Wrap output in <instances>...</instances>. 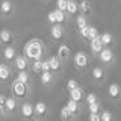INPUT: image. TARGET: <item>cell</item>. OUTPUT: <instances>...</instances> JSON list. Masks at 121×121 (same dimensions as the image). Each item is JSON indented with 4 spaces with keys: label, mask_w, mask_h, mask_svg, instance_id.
I'll return each mask as SVG.
<instances>
[{
    "label": "cell",
    "mask_w": 121,
    "mask_h": 121,
    "mask_svg": "<svg viewBox=\"0 0 121 121\" xmlns=\"http://www.w3.org/2000/svg\"><path fill=\"white\" fill-rule=\"evenodd\" d=\"M23 55L27 57L30 61L33 60H41L46 56V45L42 39L39 38H31L25 44L23 48Z\"/></svg>",
    "instance_id": "obj_1"
},
{
    "label": "cell",
    "mask_w": 121,
    "mask_h": 121,
    "mask_svg": "<svg viewBox=\"0 0 121 121\" xmlns=\"http://www.w3.org/2000/svg\"><path fill=\"white\" fill-rule=\"evenodd\" d=\"M73 65L76 68V71L80 72V73L87 72L90 69V67H91V57H90V55L87 52H84V50L76 52L75 56H73Z\"/></svg>",
    "instance_id": "obj_2"
},
{
    "label": "cell",
    "mask_w": 121,
    "mask_h": 121,
    "mask_svg": "<svg viewBox=\"0 0 121 121\" xmlns=\"http://www.w3.org/2000/svg\"><path fill=\"white\" fill-rule=\"evenodd\" d=\"M11 93L18 99H26L30 95V86L19 82L18 79H14L11 82Z\"/></svg>",
    "instance_id": "obj_3"
},
{
    "label": "cell",
    "mask_w": 121,
    "mask_h": 121,
    "mask_svg": "<svg viewBox=\"0 0 121 121\" xmlns=\"http://www.w3.org/2000/svg\"><path fill=\"white\" fill-rule=\"evenodd\" d=\"M98 59L99 61L102 63V65L104 67H112L113 64L116 63V56L113 53V49L109 48V46H105L104 49L101 50V53L98 55Z\"/></svg>",
    "instance_id": "obj_4"
},
{
    "label": "cell",
    "mask_w": 121,
    "mask_h": 121,
    "mask_svg": "<svg viewBox=\"0 0 121 121\" xmlns=\"http://www.w3.org/2000/svg\"><path fill=\"white\" fill-rule=\"evenodd\" d=\"M12 75H14V71H12L10 63H0V84H8L10 82H12Z\"/></svg>",
    "instance_id": "obj_5"
},
{
    "label": "cell",
    "mask_w": 121,
    "mask_h": 121,
    "mask_svg": "<svg viewBox=\"0 0 121 121\" xmlns=\"http://www.w3.org/2000/svg\"><path fill=\"white\" fill-rule=\"evenodd\" d=\"M19 99L14 95H8V98L6 101L4 109H6V116H14L19 112Z\"/></svg>",
    "instance_id": "obj_6"
},
{
    "label": "cell",
    "mask_w": 121,
    "mask_h": 121,
    "mask_svg": "<svg viewBox=\"0 0 121 121\" xmlns=\"http://www.w3.org/2000/svg\"><path fill=\"white\" fill-rule=\"evenodd\" d=\"M50 38L53 42H61L65 38V29L60 23H55L50 27Z\"/></svg>",
    "instance_id": "obj_7"
},
{
    "label": "cell",
    "mask_w": 121,
    "mask_h": 121,
    "mask_svg": "<svg viewBox=\"0 0 121 121\" xmlns=\"http://www.w3.org/2000/svg\"><path fill=\"white\" fill-rule=\"evenodd\" d=\"M0 15L3 18H12L15 15V6L11 0H3L0 4Z\"/></svg>",
    "instance_id": "obj_8"
},
{
    "label": "cell",
    "mask_w": 121,
    "mask_h": 121,
    "mask_svg": "<svg viewBox=\"0 0 121 121\" xmlns=\"http://www.w3.org/2000/svg\"><path fill=\"white\" fill-rule=\"evenodd\" d=\"M30 64H31V61L29 60L25 55H18L17 59L12 63L14 68H15L18 72L19 71H29V69H30Z\"/></svg>",
    "instance_id": "obj_9"
},
{
    "label": "cell",
    "mask_w": 121,
    "mask_h": 121,
    "mask_svg": "<svg viewBox=\"0 0 121 121\" xmlns=\"http://www.w3.org/2000/svg\"><path fill=\"white\" fill-rule=\"evenodd\" d=\"M21 117L25 120H35V113H34V105L30 102H23L19 108Z\"/></svg>",
    "instance_id": "obj_10"
},
{
    "label": "cell",
    "mask_w": 121,
    "mask_h": 121,
    "mask_svg": "<svg viewBox=\"0 0 121 121\" xmlns=\"http://www.w3.org/2000/svg\"><path fill=\"white\" fill-rule=\"evenodd\" d=\"M91 78L97 84H102L106 80V69L101 65H95L91 68Z\"/></svg>",
    "instance_id": "obj_11"
},
{
    "label": "cell",
    "mask_w": 121,
    "mask_h": 121,
    "mask_svg": "<svg viewBox=\"0 0 121 121\" xmlns=\"http://www.w3.org/2000/svg\"><path fill=\"white\" fill-rule=\"evenodd\" d=\"M15 42V34L8 29H3L0 30V46H8V45H14Z\"/></svg>",
    "instance_id": "obj_12"
},
{
    "label": "cell",
    "mask_w": 121,
    "mask_h": 121,
    "mask_svg": "<svg viewBox=\"0 0 121 121\" xmlns=\"http://www.w3.org/2000/svg\"><path fill=\"white\" fill-rule=\"evenodd\" d=\"M34 113H35V120H45L49 114V108L45 102H37L34 105Z\"/></svg>",
    "instance_id": "obj_13"
},
{
    "label": "cell",
    "mask_w": 121,
    "mask_h": 121,
    "mask_svg": "<svg viewBox=\"0 0 121 121\" xmlns=\"http://www.w3.org/2000/svg\"><path fill=\"white\" fill-rule=\"evenodd\" d=\"M106 95L112 101H121V86L118 83H110L108 86Z\"/></svg>",
    "instance_id": "obj_14"
},
{
    "label": "cell",
    "mask_w": 121,
    "mask_h": 121,
    "mask_svg": "<svg viewBox=\"0 0 121 121\" xmlns=\"http://www.w3.org/2000/svg\"><path fill=\"white\" fill-rule=\"evenodd\" d=\"M17 56H18V52H17V49H15V46H14V45L3 46V57H4V61L12 64L14 60L17 59Z\"/></svg>",
    "instance_id": "obj_15"
},
{
    "label": "cell",
    "mask_w": 121,
    "mask_h": 121,
    "mask_svg": "<svg viewBox=\"0 0 121 121\" xmlns=\"http://www.w3.org/2000/svg\"><path fill=\"white\" fill-rule=\"evenodd\" d=\"M88 44H90V52H91V55L93 56H97L101 53V50L105 48V45L102 44V41H101V37H95V38H93V39H90L88 41Z\"/></svg>",
    "instance_id": "obj_16"
},
{
    "label": "cell",
    "mask_w": 121,
    "mask_h": 121,
    "mask_svg": "<svg viewBox=\"0 0 121 121\" xmlns=\"http://www.w3.org/2000/svg\"><path fill=\"white\" fill-rule=\"evenodd\" d=\"M55 78H56V75L52 71H42L39 73V82L45 87H50L55 83Z\"/></svg>",
    "instance_id": "obj_17"
},
{
    "label": "cell",
    "mask_w": 121,
    "mask_h": 121,
    "mask_svg": "<svg viewBox=\"0 0 121 121\" xmlns=\"http://www.w3.org/2000/svg\"><path fill=\"white\" fill-rule=\"evenodd\" d=\"M67 108L69 109V113H71L72 118H78L80 113H82V106H80V102H76L73 99H69L67 102Z\"/></svg>",
    "instance_id": "obj_18"
},
{
    "label": "cell",
    "mask_w": 121,
    "mask_h": 121,
    "mask_svg": "<svg viewBox=\"0 0 121 121\" xmlns=\"http://www.w3.org/2000/svg\"><path fill=\"white\" fill-rule=\"evenodd\" d=\"M49 63H50V71L53 72L55 75L60 73L61 69H63V61L60 60V57L56 55V56H50L49 57Z\"/></svg>",
    "instance_id": "obj_19"
},
{
    "label": "cell",
    "mask_w": 121,
    "mask_h": 121,
    "mask_svg": "<svg viewBox=\"0 0 121 121\" xmlns=\"http://www.w3.org/2000/svg\"><path fill=\"white\" fill-rule=\"evenodd\" d=\"M69 93V98L73 99V101H76V102H84V97H86V94H84V90H83L80 86H78V87L72 88L71 91H68Z\"/></svg>",
    "instance_id": "obj_20"
},
{
    "label": "cell",
    "mask_w": 121,
    "mask_h": 121,
    "mask_svg": "<svg viewBox=\"0 0 121 121\" xmlns=\"http://www.w3.org/2000/svg\"><path fill=\"white\" fill-rule=\"evenodd\" d=\"M79 10H80V14L90 18L91 14H93V4H91V1L90 0H80L79 1Z\"/></svg>",
    "instance_id": "obj_21"
},
{
    "label": "cell",
    "mask_w": 121,
    "mask_h": 121,
    "mask_svg": "<svg viewBox=\"0 0 121 121\" xmlns=\"http://www.w3.org/2000/svg\"><path fill=\"white\" fill-rule=\"evenodd\" d=\"M80 12L79 10V3L76 0H68V4H67V15L68 17H73L78 15Z\"/></svg>",
    "instance_id": "obj_22"
},
{
    "label": "cell",
    "mask_w": 121,
    "mask_h": 121,
    "mask_svg": "<svg viewBox=\"0 0 121 121\" xmlns=\"http://www.w3.org/2000/svg\"><path fill=\"white\" fill-rule=\"evenodd\" d=\"M57 56L60 57V60L63 63H67L68 59H69V56H71V49L67 46V45H60L59 46V50H57Z\"/></svg>",
    "instance_id": "obj_23"
},
{
    "label": "cell",
    "mask_w": 121,
    "mask_h": 121,
    "mask_svg": "<svg viewBox=\"0 0 121 121\" xmlns=\"http://www.w3.org/2000/svg\"><path fill=\"white\" fill-rule=\"evenodd\" d=\"M99 37H101V41H102V44L105 46L113 48V45H114V37H113V34L110 33V31H104L102 34H99Z\"/></svg>",
    "instance_id": "obj_24"
},
{
    "label": "cell",
    "mask_w": 121,
    "mask_h": 121,
    "mask_svg": "<svg viewBox=\"0 0 121 121\" xmlns=\"http://www.w3.org/2000/svg\"><path fill=\"white\" fill-rule=\"evenodd\" d=\"M15 79H18L19 82L25 83L27 86H30V83H31V78H30V72L29 71H19Z\"/></svg>",
    "instance_id": "obj_25"
},
{
    "label": "cell",
    "mask_w": 121,
    "mask_h": 121,
    "mask_svg": "<svg viewBox=\"0 0 121 121\" xmlns=\"http://www.w3.org/2000/svg\"><path fill=\"white\" fill-rule=\"evenodd\" d=\"M75 23H76V29L78 30H80V29H83L84 26H87L88 25V18L86 17V15H83V14H78L76 15V21H75Z\"/></svg>",
    "instance_id": "obj_26"
},
{
    "label": "cell",
    "mask_w": 121,
    "mask_h": 121,
    "mask_svg": "<svg viewBox=\"0 0 121 121\" xmlns=\"http://www.w3.org/2000/svg\"><path fill=\"white\" fill-rule=\"evenodd\" d=\"M30 69L34 73H41L42 72V59L41 60H33L30 64Z\"/></svg>",
    "instance_id": "obj_27"
},
{
    "label": "cell",
    "mask_w": 121,
    "mask_h": 121,
    "mask_svg": "<svg viewBox=\"0 0 121 121\" xmlns=\"http://www.w3.org/2000/svg\"><path fill=\"white\" fill-rule=\"evenodd\" d=\"M55 14H56V19H57V23H60V25H64V22L67 21V12L61 11L59 8H55Z\"/></svg>",
    "instance_id": "obj_28"
},
{
    "label": "cell",
    "mask_w": 121,
    "mask_h": 121,
    "mask_svg": "<svg viewBox=\"0 0 121 121\" xmlns=\"http://www.w3.org/2000/svg\"><path fill=\"white\" fill-rule=\"evenodd\" d=\"M87 110H88V113H99V112L102 110V105H101L99 101H97V102H94V104L87 105Z\"/></svg>",
    "instance_id": "obj_29"
},
{
    "label": "cell",
    "mask_w": 121,
    "mask_h": 121,
    "mask_svg": "<svg viewBox=\"0 0 121 121\" xmlns=\"http://www.w3.org/2000/svg\"><path fill=\"white\" fill-rule=\"evenodd\" d=\"M60 118H61V120H64V121L72 120V116H71V113H69V109L67 108V105L61 108V110H60Z\"/></svg>",
    "instance_id": "obj_30"
},
{
    "label": "cell",
    "mask_w": 121,
    "mask_h": 121,
    "mask_svg": "<svg viewBox=\"0 0 121 121\" xmlns=\"http://www.w3.org/2000/svg\"><path fill=\"white\" fill-rule=\"evenodd\" d=\"M97 101H99V97L95 93H88V94H86V97H84V102H86V105L94 104V102H97Z\"/></svg>",
    "instance_id": "obj_31"
},
{
    "label": "cell",
    "mask_w": 121,
    "mask_h": 121,
    "mask_svg": "<svg viewBox=\"0 0 121 121\" xmlns=\"http://www.w3.org/2000/svg\"><path fill=\"white\" fill-rule=\"evenodd\" d=\"M78 31H79V35H80V38H82L83 41H87V42H88V35H90V25L84 26L83 29L78 30Z\"/></svg>",
    "instance_id": "obj_32"
},
{
    "label": "cell",
    "mask_w": 121,
    "mask_h": 121,
    "mask_svg": "<svg viewBox=\"0 0 121 121\" xmlns=\"http://www.w3.org/2000/svg\"><path fill=\"white\" fill-rule=\"evenodd\" d=\"M99 117H101V121H113V114L109 110H101Z\"/></svg>",
    "instance_id": "obj_33"
},
{
    "label": "cell",
    "mask_w": 121,
    "mask_h": 121,
    "mask_svg": "<svg viewBox=\"0 0 121 121\" xmlns=\"http://www.w3.org/2000/svg\"><path fill=\"white\" fill-rule=\"evenodd\" d=\"M67 4H68V0H56V8L64 12H67Z\"/></svg>",
    "instance_id": "obj_34"
},
{
    "label": "cell",
    "mask_w": 121,
    "mask_h": 121,
    "mask_svg": "<svg viewBox=\"0 0 121 121\" xmlns=\"http://www.w3.org/2000/svg\"><path fill=\"white\" fill-rule=\"evenodd\" d=\"M46 21L50 23V25H55L57 23V19H56V14H55V10H52V11L48 12V15H46Z\"/></svg>",
    "instance_id": "obj_35"
},
{
    "label": "cell",
    "mask_w": 121,
    "mask_h": 121,
    "mask_svg": "<svg viewBox=\"0 0 121 121\" xmlns=\"http://www.w3.org/2000/svg\"><path fill=\"white\" fill-rule=\"evenodd\" d=\"M98 35H99L98 29L90 25V35H88V41H90V39H93V38H95V37H98Z\"/></svg>",
    "instance_id": "obj_36"
},
{
    "label": "cell",
    "mask_w": 121,
    "mask_h": 121,
    "mask_svg": "<svg viewBox=\"0 0 121 121\" xmlns=\"http://www.w3.org/2000/svg\"><path fill=\"white\" fill-rule=\"evenodd\" d=\"M78 86H79V83H78L75 79H69V80L67 82V90H68V91H71L72 88L78 87Z\"/></svg>",
    "instance_id": "obj_37"
},
{
    "label": "cell",
    "mask_w": 121,
    "mask_h": 121,
    "mask_svg": "<svg viewBox=\"0 0 121 121\" xmlns=\"http://www.w3.org/2000/svg\"><path fill=\"white\" fill-rule=\"evenodd\" d=\"M42 71H50L49 59H42Z\"/></svg>",
    "instance_id": "obj_38"
},
{
    "label": "cell",
    "mask_w": 121,
    "mask_h": 121,
    "mask_svg": "<svg viewBox=\"0 0 121 121\" xmlns=\"http://www.w3.org/2000/svg\"><path fill=\"white\" fill-rule=\"evenodd\" d=\"M88 120L90 121H101L99 113H88Z\"/></svg>",
    "instance_id": "obj_39"
},
{
    "label": "cell",
    "mask_w": 121,
    "mask_h": 121,
    "mask_svg": "<svg viewBox=\"0 0 121 121\" xmlns=\"http://www.w3.org/2000/svg\"><path fill=\"white\" fill-rule=\"evenodd\" d=\"M7 98H8V95H6V94H0V105H6V101Z\"/></svg>",
    "instance_id": "obj_40"
},
{
    "label": "cell",
    "mask_w": 121,
    "mask_h": 121,
    "mask_svg": "<svg viewBox=\"0 0 121 121\" xmlns=\"http://www.w3.org/2000/svg\"><path fill=\"white\" fill-rule=\"evenodd\" d=\"M4 116H6V109H4L3 105H0V118H3Z\"/></svg>",
    "instance_id": "obj_41"
}]
</instances>
